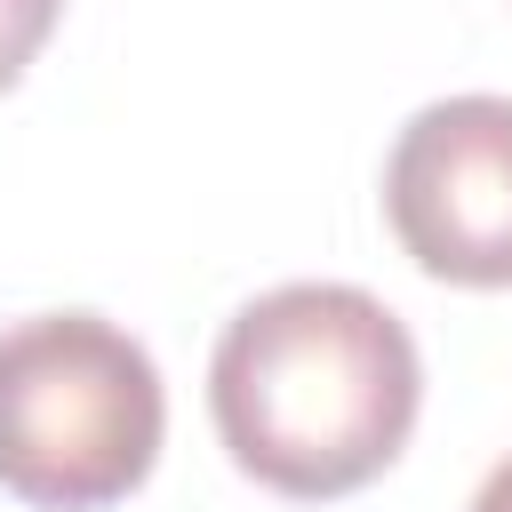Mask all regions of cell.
I'll return each instance as SVG.
<instances>
[{
    "label": "cell",
    "instance_id": "obj_4",
    "mask_svg": "<svg viewBox=\"0 0 512 512\" xmlns=\"http://www.w3.org/2000/svg\"><path fill=\"white\" fill-rule=\"evenodd\" d=\"M56 16H64V0H0V96H8V88L24 80V64L48 48Z\"/></svg>",
    "mask_w": 512,
    "mask_h": 512
},
{
    "label": "cell",
    "instance_id": "obj_1",
    "mask_svg": "<svg viewBox=\"0 0 512 512\" xmlns=\"http://www.w3.org/2000/svg\"><path fill=\"white\" fill-rule=\"evenodd\" d=\"M424 408L408 320L352 280H288L240 304L208 360V416L232 464L296 504L392 472Z\"/></svg>",
    "mask_w": 512,
    "mask_h": 512
},
{
    "label": "cell",
    "instance_id": "obj_2",
    "mask_svg": "<svg viewBox=\"0 0 512 512\" xmlns=\"http://www.w3.org/2000/svg\"><path fill=\"white\" fill-rule=\"evenodd\" d=\"M168 392L152 352L104 312L0 328V488L32 512H104L160 464Z\"/></svg>",
    "mask_w": 512,
    "mask_h": 512
},
{
    "label": "cell",
    "instance_id": "obj_5",
    "mask_svg": "<svg viewBox=\"0 0 512 512\" xmlns=\"http://www.w3.org/2000/svg\"><path fill=\"white\" fill-rule=\"evenodd\" d=\"M472 512H512V456L480 480V496H472Z\"/></svg>",
    "mask_w": 512,
    "mask_h": 512
},
{
    "label": "cell",
    "instance_id": "obj_3",
    "mask_svg": "<svg viewBox=\"0 0 512 512\" xmlns=\"http://www.w3.org/2000/svg\"><path fill=\"white\" fill-rule=\"evenodd\" d=\"M384 216L416 272L512 288V96L424 104L384 160Z\"/></svg>",
    "mask_w": 512,
    "mask_h": 512
}]
</instances>
